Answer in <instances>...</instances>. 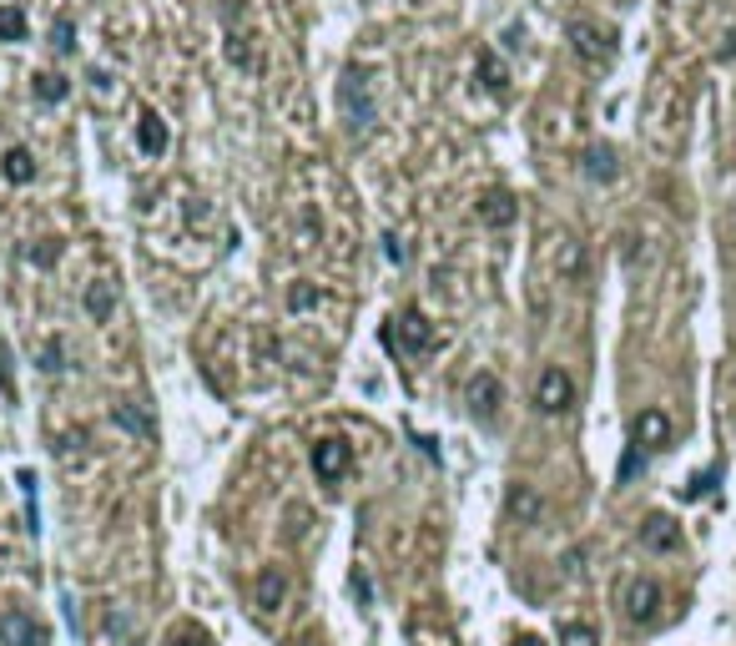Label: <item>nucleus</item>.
Returning a JSON list of instances; mask_svg holds the SVG:
<instances>
[{
    "mask_svg": "<svg viewBox=\"0 0 736 646\" xmlns=\"http://www.w3.org/2000/svg\"><path fill=\"white\" fill-rule=\"evenodd\" d=\"M172 646H212V636H207L202 626H182V631L172 636Z\"/></svg>",
    "mask_w": 736,
    "mask_h": 646,
    "instance_id": "a878e982",
    "label": "nucleus"
},
{
    "mask_svg": "<svg viewBox=\"0 0 736 646\" xmlns=\"http://www.w3.org/2000/svg\"><path fill=\"white\" fill-rule=\"evenodd\" d=\"M620 606H626V616L636 626H650L660 616V586L656 580H630L626 596H620Z\"/></svg>",
    "mask_w": 736,
    "mask_h": 646,
    "instance_id": "39448f33",
    "label": "nucleus"
},
{
    "mask_svg": "<svg viewBox=\"0 0 736 646\" xmlns=\"http://www.w3.org/2000/svg\"><path fill=\"white\" fill-rule=\"evenodd\" d=\"M137 142H141V152L147 157H162L167 152V121L157 117L152 107L141 111V127H137Z\"/></svg>",
    "mask_w": 736,
    "mask_h": 646,
    "instance_id": "ddd939ff",
    "label": "nucleus"
},
{
    "mask_svg": "<svg viewBox=\"0 0 736 646\" xmlns=\"http://www.w3.org/2000/svg\"><path fill=\"white\" fill-rule=\"evenodd\" d=\"M117 419H121L127 429H137V435H152V419L141 415V409H131V405H121V409H117Z\"/></svg>",
    "mask_w": 736,
    "mask_h": 646,
    "instance_id": "393cba45",
    "label": "nucleus"
},
{
    "mask_svg": "<svg viewBox=\"0 0 736 646\" xmlns=\"http://www.w3.org/2000/svg\"><path fill=\"white\" fill-rule=\"evenodd\" d=\"M348 460H353V449H348L343 439H318V445H313V470H318V480H338V475L348 470Z\"/></svg>",
    "mask_w": 736,
    "mask_h": 646,
    "instance_id": "9d476101",
    "label": "nucleus"
},
{
    "mask_svg": "<svg viewBox=\"0 0 736 646\" xmlns=\"http://www.w3.org/2000/svg\"><path fill=\"white\" fill-rule=\"evenodd\" d=\"M282 596H288V580H282L278 566H268V570L258 576V606H262V611H278Z\"/></svg>",
    "mask_w": 736,
    "mask_h": 646,
    "instance_id": "2eb2a0df",
    "label": "nucleus"
},
{
    "mask_svg": "<svg viewBox=\"0 0 736 646\" xmlns=\"http://www.w3.org/2000/svg\"><path fill=\"white\" fill-rule=\"evenodd\" d=\"M560 646H600V631L590 621H565L560 626Z\"/></svg>",
    "mask_w": 736,
    "mask_h": 646,
    "instance_id": "6ab92c4d",
    "label": "nucleus"
},
{
    "mask_svg": "<svg viewBox=\"0 0 736 646\" xmlns=\"http://www.w3.org/2000/svg\"><path fill=\"white\" fill-rule=\"evenodd\" d=\"M570 46L580 56L585 67H610L616 56V31L610 26H596V21H570Z\"/></svg>",
    "mask_w": 736,
    "mask_h": 646,
    "instance_id": "f03ea898",
    "label": "nucleus"
},
{
    "mask_svg": "<svg viewBox=\"0 0 736 646\" xmlns=\"http://www.w3.org/2000/svg\"><path fill=\"white\" fill-rule=\"evenodd\" d=\"M0 384H5V399H15V379H11V349L0 339Z\"/></svg>",
    "mask_w": 736,
    "mask_h": 646,
    "instance_id": "bb28decb",
    "label": "nucleus"
},
{
    "mask_svg": "<svg viewBox=\"0 0 736 646\" xmlns=\"http://www.w3.org/2000/svg\"><path fill=\"white\" fill-rule=\"evenodd\" d=\"M509 515H515V520H525V526H535V520H540V495L530 490V485H509Z\"/></svg>",
    "mask_w": 736,
    "mask_h": 646,
    "instance_id": "4468645a",
    "label": "nucleus"
},
{
    "mask_svg": "<svg viewBox=\"0 0 736 646\" xmlns=\"http://www.w3.org/2000/svg\"><path fill=\"white\" fill-rule=\"evenodd\" d=\"M555 263H560V273H565V278H580V273H585V252L575 248L570 238H560V252H555Z\"/></svg>",
    "mask_w": 736,
    "mask_h": 646,
    "instance_id": "4be33fe9",
    "label": "nucleus"
},
{
    "mask_svg": "<svg viewBox=\"0 0 736 646\" xmlns=\"http://www.w3.org/2000/svg\"><path fill=\"white\" fill-rule=\"evenodd\" d=\"M41 369H46V374H61V369H66V344H61V339H46V344H41Z\"/></svg>",
    "mask_w": 736,
    "mask_h": 646,
    "instance_id": "5701e85b",
    "label": "nucleus"
},
{
    "mask_svg": "<svg viewBox=\"0 0 736 646\" xmlns=\"http://www.w3.org/2000/svg\"><path fill=\"white\" fill-rule=\"evenodd\" d=\"M479 77H485V87L495 91V97H505L509 77H505V67H499V56H495V51H485V56H479Z\"/></svg>",
    "mask_w": 736,
    "mask_h": 646,
    "instance_id": "aec40b11",
    "label": "nucleus"
},
{
    "mask_svg": "<svg viewBox=\"0 0 736 646\" xmlns=\"http://www.w3.org/2000/svg\"><path fill=\"white\" fill-rule=\"evenodd\" d=\"M394 323H399V329L389 333V344H404L409 354H424L434 344V323L419 313V308H404V313H394Z\"/></svg>",
    "mask_w": 736,
    "mask_h": 646,
    "instance_id": "20e7f679",
    "label": "nucleus"
},
{
    "mask_svg": "<svg viewBox=\"0 0 736 646\" xmlns=\"http://www.w3.org/2000/svg\"><path fill=\"white\" fill-rule=\"evenodd\" d=\"M0 646H46V626L26 611L0 616Z\"/></svg>",
    "mask_w": 736,
    "mask_h": 646,
    "instance_id": "0eeeda50",
    "label": "nucleus"
},
{
    "mask_svg": "<svg viewBox=\"0 0 736 646\" xmlns=\"http://www.w3.org/2000/svg\"><path fill=\"white\" fill-rule=\"evenodd\" d=\"M716 480H721V465H711V470H706V475H696V480L686 485V495H706V490H711Z\"/></svg>",
    "mask_w": 736,
    "mask_h": 646,
    "instance_id": "cd10ccee",
    "label": "nucleus"
},
{
    "mask_svg": "<svg viewBox=\"0 0 736 646\" xmlns=\"http://www.w3.org/2000/svg\"><path fill=\"white\" fill-rule=\"evenodd\" d=\"M515 218H520V208H515L509 192H485V202H479V222L485 228H509Z\"/></svg>",
    "mask_w": 736,
    "mask_h": 646,
    "instance_id": "9b49d317",
    "label": "nucleus"
},
{
    "mask_svg": "<svg viewBox=\"0 0 736 646\" xmlns=\"http://www.w3.org/2000/svg\"><path fill=\"white\" fill-rule=\"evenodd\" d=\"M338 111H343V121L353 127V132H368V127L379 121L373 87H368L363 71H343V81H338Z\"/></svg>",
    "mask_w": 736,
    "mask_h": 646,
    "instance_id": "f257e3e1",
    "label": "nucleus"
},
{
    "mask_svg": "<svg viewBox=\"0 0 736 646\" xmlns=\"http://www.w3.org/2000/svg\"><path fill=\"white\" fill-rule=\"evenodd\" d=\"M570 405H575V379L550 364V369L535 379V409H540V415H565Z\"/></svg>",
    "mask_w": 736,
    "mask_h": 646,
    "instance_id": "7ed1b4c3",
    "label": "nucleus"
},
{
    "mask_svg": "<svg viewBox=\"0 0 736 646\" xmlns=\"http://www.w3.org/2000/svg\"><path fill=\"white\" fill-rule=\"evenodd\" d=\"M0 41H26V11L21 5H0Z\"/></svg>",
    "mask_w": 736,
    "mask_h": 646,
    "instance_id": "412c9836",
    "label": "nucleus"
},
{
    "mask_svg": "<svg viewBox=\"0 0 736 646\" xmlns=\"http://www.w3.org/2000/svg\"><path fill=\"white\" fill-rule=\"evenodd\" d=\"M71 36H77L71 31V15H56V51H71V46H77Z\"/></svg>",
    "mask_w": 736,
    "mask_h": 646,
    "instance_id": "c85d7f7f",
    "label": "nucleus"
},
{
    "mask_svg": "<svg viewBox=\"0 0 736 646\" xmlns=\"http://www.w3.org/2000/svg\"><path fill=\"white\" fill-rule=\"evenodd\" d=\"M111 308H117V288H111V283H91L87 288V313L97 318V323H107Z\"/></svg>",
    "mask_w": 736,
    "mask_h": 646,
    "instance_id": "f3484780",
    "label": "nucleus"
},
{
    "mask_svg": "<svg viewBox=\"0 0 736 646\" xmlns=\"http://www.w3.org/2000/svg\"><path fill=\"white\" fill-rule=\"evenodd\" d=\"M509 646H545V641H540V636H515Z\"/></svg>",
    "mask_w": 736,
    "mask_h": 646,
    "instance_id": "c756f323",
    "label": "nucleus"
},
{
    "mask_svg": "<svg viewBox=\"0 0 736 646\" xmlns=\"http://www.w3.org/2000/svg\"><path fill=\"white\" fill-rule=\"evenodd\" d=\"M0 172H5V182L26 187V182H36V157L26 152V147H11V152H5V162H0Z\"/></svg>",
    "mask_w": 736,
    "mask_h": 646,
    "instance_id": "dca6fc26",
    "label": "nucleus"
},
{
    "mask_svg": "<svg viewBox=\"0 0 736 646\" xmlns=\"http://www.w3.org/2000/svg\"><path fill=\"white\" fill-rule=\"evenodd\" d=\"M630 445H640L650 455V449H666L671 445V419L660 415V409H640L636 419H630Z\"/></svg>",
    "mask_w": 736,
    "mask_h": 646,
    "instance_id": "423d86ee",
    "label": "nucleus"
},
{
    "mask_svg": "<svg viewBox=\"0 0 736 646\" xmlns=\"http://www.w3.org/2000/svg\"><path fill=\"white\" fill-rule=\"evenodd\" d=\"M499 405H505V384H499L495 374H475V379H469V409H475L479 419H495Z\"/></svg>",
    "mask_w": 736,
    "mask_h": 646,
    "instance_id": "1a4fd4ad",
    "label": "nucleus"
},
{
    "mask_svg": "<svg viewBox=\"0 0 736 646\" xmlns=\"http://www.w3.org/2000/svg\"><path fill=\"white\" fill-rule=\"evenodd\" d=\"M640 546L656 550V556H671V550L681 546V526H676L671 515H646V520H640Z\"/></svg>",
    "mask_w": 736,
    "mask_h": 646,
    "instance_id": "6e6552de",
    "label": "nucleus"
},
{
    "mask_svg": "<svg viewBox=\"0 0 736 646\" xmlns=\"http://www.w3.org/2000/svg\"><path fill=\"white\" fill-rule=\"evenodd\" d=\"M640 465H646V449H640V445H630V449H626V460H620V470H616V480H620V485H626V480H636V475H640Z\"/></svg>",
    "mask_w": 736,
    "mask_h": 646,
    "instance_id": "b1692460",
    "label": "nucleus"
},
{
    "mask_svg": "<svg viewBox=\"0 0 736 646\" xmlns=\"http://www.w3.org/2000/svg\"><path fill=\"white\" fill-rule=\"evenodd\" d=\"M580 167H585V177H596V182H616V177H620V162H616V152H610L606 142L585 147Z\"/></svg>",
    "mask_w": 736,
    "mask_h": 646,
    "instance_id": "f8f14e48",
    "label": "nucleus"
},
{
    "mask_svg": "<svg viewBox=\"0 0 736 646\" xmlns=\"http://www.w3.org/2000/svg\"><path fill=\"white\" fill-rule=\"evenodd\" d=\"M31 91L46 101V107H56V101H66L71 97V87H66V77H56V71H41V77L31 81Z\"/></svg>",
    "mask_w": 736,
    "mask_h": 646,
    "instance_id": "a211bd4d",
    "label": "nucleus"
}]
</instances>
